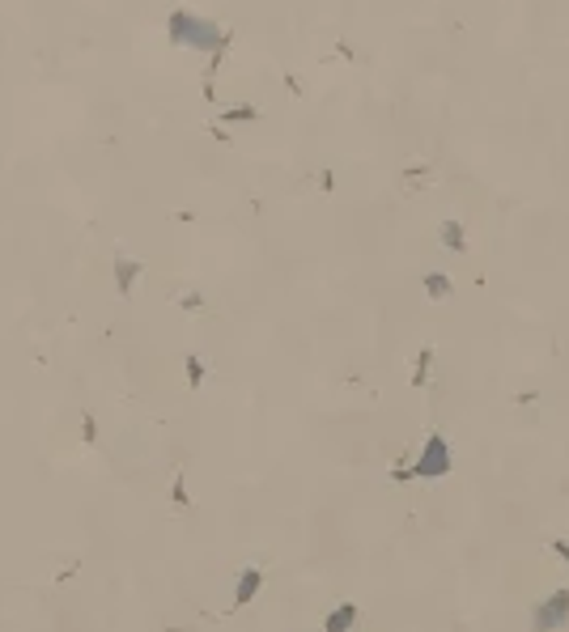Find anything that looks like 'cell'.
<instances>
[{
  "label": "cell",
  "instance_id": "cell-1",
  "mask_svg": "<svg viewBox=\"0 0 569 632\" xmlns=\"http://www.w3.org/2000/svg\"><path fill=\"white\" fill-rule=\"evenodd\" d=\"M450 471V450H446V442L442 437H434L429 446H425V454L417 458V467L412 471H399L395 480H412V476H421V480H438V476H446Z\"/></svg>",
  "mask_w": 569,
  "mask_h": 632
},
{
  "label": "cell",
  "instance_id": "cell-2",
  "mask_svg": "<svg viewBox=\"0 0 569 632\" xmlns=\"http://www.w3.org/2000/svg\"><path fill=\"white\" fill-rule=\"evenodd\" d=\"M569 624V590H556L540 603L535 611V632H552V628H565Z\"/></svg>",
  "mask_w": 569,
  "mask_h": 632
},
{
  "label": "cell",
  "instance_id": "cell-3",
  "mask_svg": "<svg viewBox=\"0 0 569 632\" xmlns=\"http://www.w3.org/2000/svg\"><path fill=\"white\" fill-rule=\"evenodd\" d=\"M353 624H357V607H353V603H340V607L327 615V632H348Z\"/></svg>",
  "mask_w": 569,
  "mask_h": 632
},
{
  "label": "cell",
  "instance_id": "cell-4",
  "mask_svg": "<svg viewBox=\"0 0 569 632\" xmlns=\"http://www.w3.org/2000/svg\"><path fill=\"white\" fill-rule=\"evenodd\" d=\"M255 590H260V569H246V573H242V586H238V599H234V603L242 607V603H246Z\"/></svg>",
  "mask_w": 569,
  "mask_h": 632
},
{
  "label": "cell",
  "instance_id": "cell-5",
  "mask_svg": "<svg viewBox=\"0 0 569 632\" xmlns=\"http://www.w3.org/2000/svg\"><path fill=\"white\" fill-rule=\"evenodd\" d=\"M552 552H556V556H565V560H569V543H565V539H556V543H552Z\"/></svg>",
  "mask_w": 569,
  "mask_h": 632
}]
</instances>
